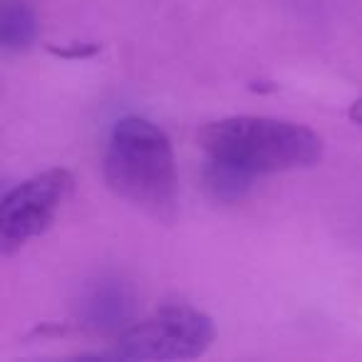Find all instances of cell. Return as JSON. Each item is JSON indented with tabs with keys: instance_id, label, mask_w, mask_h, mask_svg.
Returning <instances> with one entry per match:
<instances>
[{
	"instance_id": "1",
	"label": "cell",
	"mask_w": 362,
	"mask_h": 362,
	"mask_svg": "<svg viewBox=\"0 0 362 362\" xmlns=\"http://www.w3.org/2000/svg\"><path fill=\"white\" fill-rule=\"evenodd\" d=\"M110 189L156 218H171L176 206V166L171 141L149 119L124 117L115 124L105 156Z\"/></svg>"
},
{
	"instance_id": "2",
	"label": "cell",
	"mask_w": 362,
	"mask_h": 362,
	"mask_svg": "<svg viewBox=\"0 0 362 362\" xmlns=\"http://www.w3.org/2000/svg\"><path fill=\"white\" fill-rule=\"evenodd\" d=\"M199 144L211 159L231 161L253 174L310 166L322 141L313 129L273 117H226L199 132Z\"/></svg>"
},
{
	"instance_id": "3",
	"label": "cell",
	"mask_w": 362,
	"mask_h": 362,
	"mask_svg": "<svg viewBox=\"0 0 362 362\" xmlns=\"http://www.w3.org/2000/svg\"><path fill=\"white\" fill-rule=\"evenodd\" d=\"M214 322L189 305H166L119 332L112 357L119 360H192L214 342Z\"/></svg>"
},
{
	"instance_id": "4",
	"label": "cell",
	"mask_w": 362,
	"mask_h": 362,
	"mask_svg": "<svg viewBox=\"0 0 362 362\" xmlns=\"http://www.w3.org/2000/svg\"><path fill=\"white\" fill-rule=\"evenodd\" d=\"M72 174L60 166L18 184L0 204V253L13 256L30 238L47 231L60 206L72 194Z\"/></svg>"
},
{
	"instance_id": "5",
	"label": "cell",
	"mask_w": 362,
	"mask_h": 362,
	"mask_svg": "<svg viewBox=\"0 0 362 362\" xmlns=\"http://www.w3.org/2000/svg\"><path fill=\"white\" fill-rule=\"evenodd\" d=\"M136 310V296L119 278H100L90 283L77 303L80 325L92 332H122Z\"/></svg>"
},
{
	"instance_id": "6",
	"label": "cell",
	"mask_w": 362,
	"mask_h": 362,
	"mask_svg": "<svg viewBox=\"0 0 362 362\" xmlns=\"http://www.w3.org/2000/svg\"><path fill=\"white\" fill-rule=\"evenodd\" d=\"M37 37L35 11L25 0H0V45L8 52L25 50Z\"/></svg>"
},
{
	"instance_id": "7",
	"label": "cell",
	"mask_w": 362,
	"mask_h": 362,
	"mask_svg": "<svg viewBox=\"0 0 362 362\" xmlns=\"http://www.w3.org/2000/svg\"><path fill=\"white\" fill-rule=\"evenodd\" d=\"M253 176L256 174L243 169V166L209 156V164H206V169H204V187H206L211 199L231 204V202H241V199L251 192Z\"/></svg>"
},
{
	"instance_id": "8",
	"label": "cell",
	"mask_w": 362,
	"mask_h": 362,
	"mask_svg": "<svg viewBox=\"0 0 362 362\" xmlns=\"http://www.w3.org/2000/svg\"><path fill=\"white\" fill-rule=\"evenodd\" d=\"M47 50L57 57H65V60H85V57L97 55L100 45H95V42H70V45H60V47L50 45Z\"/></svg>"
},
{
	"instance_id": "9",
	"label": "cell",
	"mask_w": 362,
	"mask_h": 362,
	"mask_svg": "<svg viewBox=\"0 0 362 362\" xmlns=\"http://www.w3.org/2000/svg\"><path fill=\"white\" fill-rule=\"evenodd\" d=\"M350 119L357 122V124H362V100H357L355 105L350 107Z\"/></svg>"
}]
</instances>
